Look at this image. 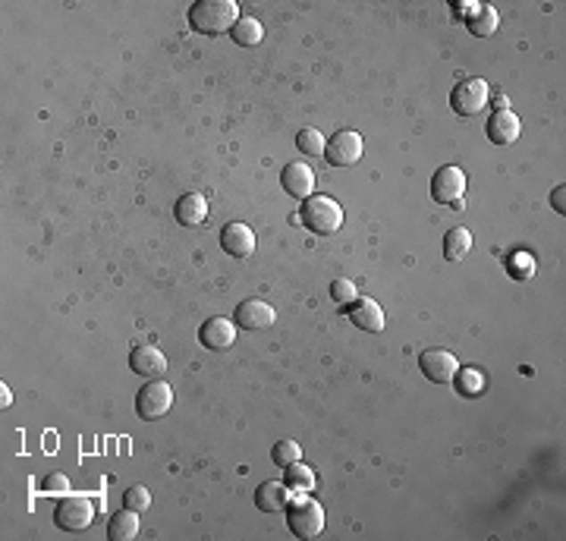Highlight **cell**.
I'll use <instances>...</instances> for the list:
<instances>
[{"mask_svg":"<svg viewBox=\"0 0 566 541\" xmlns=\"http://www.w3.org/2000/svg\"><path fill=\"white\" fill-rule=\"evenodd\" d=\"M236 20H240V7L234 0H195L189 7V26L199 35H226L234 32Z\"/></svg>","mask_w":566,"mask_h":541,"instance_id":"6da1fadb","label":"cell"},{"mask_svg":"<svg viewBox=\"0 0 566 541\" xmlns=\"http://www.w3.org/2000/svg\"><path fill=\"white\" fill-rule=\"evenodd\" d=\"M287 526L296 538H318L324 529V507L308 491H296V497L287 504Z\"/></svg>","mask_w":566,"mask_h":541,"instance_id":"7a4b0ae2","label":"cell"},{"mask_svg":"<svg viewBox=\"0 0 566 541\" xmlns=\"http://www.w3.org/2000/svg\"><path fill=\"white\" fill-rule=\"evenodd\" d=\"M299 224H306L318 236H331L343 227V208H340V201L333 195H308L302 201Z\"/></svg>","mask_w":566,"mask_h":541,"instance_id":"3957f363","label":"cell"},{"mask_svg":"<svg viewBox=\"0 0 566 541\" xmlns=\"http://www.w3.org/2000/svg\"><path fill=\"white\" fill-rule=\"evenodd\" d=\"M174 406V388L164 381V378H152L145 388L135 394V413L142 422H158L164 419Z\"/></svg>","mask_w":566,"mask_h":541,"instance_id":"277c9868","label":"cell"},{"mask_svg":"<svg viewBox=\"0 0 566 541\" xmlns=\"http://www.w3.org/2000/svg\"><path fill=\"white\" fill-rule=\"evenodd\" d=\"M488 101H491V88H488L485 79H463L460 86L450 92L453 114H460V117H479V114H485Z\"/></svg>","mask_w":566,"mask_h":541,"instance_id":"5b68a950","label":"cell"},{"mask_svg":"<svg viewBox=\"0 0 566 541\" xmlns=\"http://www.w3.org/2000/svg\"><path fill=\"white\" fill-rule=\"evenodd\" d=\"M362 148H365V142H362V135L356 129H340V133H333L327 139L324 160L331 168H353V164H359Z\"/></svg>","mask_w":566,"mask_h":541,"instance_id":"8992f818","label":"cell"},{"mask_svg":"<svg viewBox=\"0 0 566 541\" xmlns=\"http://www.w3.org/2000/svg\"><path fill=\"white\" fill-rule=\"evenodd\" d=\"M463 195H466V170L456 164H447L431 176V199L440 205L463 208Z\"/></svg>","mask_w":566,"mask_h":541,"instance_id":"52a82bcc","label":"cell"},{"mask_svg":"<svg viewBox=\"0 0 566 541\" xmlns=\"http://www.w3.org/2000/svg\"><path fill=\"white\" fill-rule=\"evenodd\" d=\"M92 520H94V507L92 501L82 495H63L57 510H53V522L61 529H67V532H82V529L92 526Z\"/></svg>","mask_w":566,"mask_h":541,"instance_id":"ba28073f","label":"cell"},{"mask_svg":"<svg viewBox=\"0 0 566 541\" xmlns=\"http://www.w3.org/2000/svg\"><path fill=\"white\" fill-rule=\"evenodd\" d=\"M419 372L425 374L431 384H453V378L460 372V359L453 353H447V349L431 347L419 356Z\"/></svg>","mask_w":566,"mask_h":541,"instance_id":"9c48e42d","label":"cell"},{"mask_svg":"<svg viewBox=\"0 0 566 541\" xmlns=\"http://www.w3.org/2000/svg\"><path fill=\"white\" fill-rule=\"evenodd\" d=\"M199 340L211 353H226L236 343V321L224 318V315H214V318H208L199 328Z\"/></svg>","mask_w":566,"mask_h":541,"instance_id":"30bf717a","label":"cell"},{"mask_svg":"<svg viewBox=\"0 0 566 541\" xmlns=\"http://www.w3.org/2000/svg\"><path fill=\"white\" fill-rule=\"evenodd\" d=\"M234 321H236V328L265 331V328H271L274 321H277V312H274V306H271V302H265V299H246V302H240V306H236Z\"/></svg>","mask_w":566,"mask_h":541,"instance_id":"8fae6325","label":"cell"},{"mask_svg":"<svg viewBox=\"0 0 566 541\" xmlns=\"http://www.w3.org/2000/svg\"><path fill=\"white\" fill-rule=\"evenodd\" d=\"M349 321H353L359 331H368V334H381L384 331V308L378 306L374 299H368V296H356L353 302H349L347 308Z\"/></svg>","mask_w":566,"mask_h":541,"instance_id":"7c38bea8","label":"cell"},{"mask_svg":"<svg viewBox=\"0 0 566 541\" xmlns=\"http://www.w3.org/2000/svg\"><path fill=\"white\" fill-rule=\"evenodd\" d=\"M280 183H283L287 195H293V199H299V201H306L308 195H315V170L308 168L306 160L287 164L283 174H280Z\"/></svg>","mask_w":566,"mask_h":541,"instance_id":"4fadbf2b","label":"cell"},{"mask_svg":"<svg viewBox=\"0 0 566 541\" xmlns=\"http://www.w3.org/2000/svg\"><path fill=\"white\" fill-rule=\"evenodd\" d=\"M485 133H488V139H491V145H513V142L522 135V123H520V117L506 107V111H494Z\"/></svg>","mask_w":566,"mask_h":541,"instance_id":"5bb4252c","label":"cell"},{"mask_svg":"<svg viewBox=\"0 0 566 541\" xmlns=\"http://www.w3.org/2000/svg\"><path fill=\"white\" fill-rule=\"evenodd\" d=\"M220 249L226 255H234V258H249L255 252V234L252 227L240 221H230L224 230H220Z\"/></svg>","mask_w":566,"mask_h":541,"instance_id":"9a60e30c","label":"cell"},{"mask_svg":"<svg viewBox=\"0 0 566 541\" xmlns=\"http://www.w3.org/2000/svg\"><path fill=\"white\" fill-rule=\"evenodd\" d=\"M290 504V485L287 481H261L258 488H255V507L261 513H280V510H287Z\"/></svg>","mask_w":566,"mask_h":541,"instance_id":"2e32d148","label":"cell"},{"mask_svg":"<svg viewBox=\"0 0 566 541\" xmlns=\"http://www.w3.org/2000/svg\"><path fill=\"white\" fill-rule=\"evenodd\" d=\"M129 368L142 378H160L167 372V356L158 347H135L129 353Z\"/></svg>","mask_w":566,"mask_h":541,"instance_id":"e0dca14e","label":"cell"},{"mask_svg":"<svg viewBox=\"0 0 566 541\" xmlns=\"http://www.w3.org/2000/svg\"><path fill=\"white\" fill-rule=\"evenodd\" d=\"M176 221L183 224V227H201V224L208 221V199L201 193H186L176 199Z\"/></svg>","mask_w":566,"mask_h":541,"instance_id":"ac0fdd59","label":"cell"},{"mask_svg":"<svg viewBox=\"0 0 566 541\" xmlns=\"http://www.w3.org/2000/svg\"><path fill=\"white\" fill-rule=\"evenodd\" d=\"M135 532H139V513L129 507L117 510V513L111 516V522H107V535H111V541H133Z\"/></svg>","mask_w":566,"mask_h":541,"instance_id":"d6986e66","label":"cell"},{"mask_svg":"<svg viewBox=\"0 0 566 541\" xmlns=\"http://www.w3.org/2000/svg\"><path fill=\"white\" fill-rule=\"evenodd\" d=\"M466 26H469V32H472L475 38H488V35H494V32H497V26H500L497 10L488 7V4H479V7L466 16Z\"/></svg>","mask_w":566,"mask_h":541,"instance_id":"ffe728a7","label":"cell"},{"mask_svg":"<svg viewBox=\"0 0 566 541\" xmlns=\"http://www.w3.org/2000/svg\"><path fill=\"white\" fill-rule=\"evenodd\" d=\"M472 252V234L466 227H453L444 236V258L447 261H463Z\"/></svg>","mask_w":566,"mask_h":541,"instance_id":"44dd1931","label":"cell"},{"mask_svg":"<svg viewBox=\"0 0 566 541\" xmlns=\"http://www.w3.org/2000/svg\"><path fill=\"white\" fill-rule=\"evenodd\" d=\"M230 35H234V41L240 47H255V45H261V38H265V29H261V22L255 20V16H240Z\"/></svg>","mask_w":566,"mask_h":541,"instance_id":"7402d4cb","label":"cell"},{"mask_svg":"<svg viewBox=\"0 0 566 541\" xmlns=\"http://www.w3.org/2000/svg\"><path fill=\"white\" fill-rule=\"evenodd\" d=\"M324 145H327V139L321 135V129H315V127L302 129V133L296 135V148H299L302 154H308V158H324Z\"/></svg>","mask_w":566,"mask_h":541,"instance_id":"603a6c76","label":"cell"},{"mask_svg":"<svg viewBox=\"0 0 566 541\" xmlns=\"http://www.w3.org/2000/svg\"><path fill=\"white\" fill-rule=\"evenodd\" d=\"M283 481L290 485V491H308V495H312V488H315L312 469L302 466V463H293V466H287V475H283Z\"/></svg>","mask_w":566,"mask_h":541,"instance_id":"cb8c5ba5","label":"cell"},{"mask_svg":"<svg viewBox=\"0 0 566 541\" xmlns=\"http://www.w3.org/2000/svg\"><path fill=\"white\" fill-rule=\"evenodd\" d=\"M271 460H274V466L287 469V466H293V463L302 460V447L296 441H277L271 450Z\"/></svg>","mask_w":566,"mask_h":541,"instance_id":"d4e9b609","label":"cell"},{"mask_svg":"<svg viewBox=\"0 0 566 541\" xmlns=\"http://www.w3.org/2000/svg\"><path fill=\"white\" fill-rule=\"evenodd\" d=\"M453 384H456V390H460L463 397H475L485 388V378H481V372H475V368H460L456 378H453Z\"/></svg>","mask_w":566,"mask_h":541,"instance_id":"484cf974","label":"cell"},{"mask_svg":"<svg viewBox=\"0 0 566 541\" xmlns=\"http://www.w3.org/2000/svg\"><path fill=\"white\" fill-rule=\"evenodd\" d=\"M356 296H359V290H356V283L347 281V277H337V281L331 283V299L337 302V306H349Z\"/></svg>","mask_w":566,"mask_h":541,"instance_id":"4316f807","label":"cell"},{"mask_svg":"<svg viewBox=\"0 0 566 541\" xmlns=\"http://www.w3.org/2000/svg\"><path fill=\"white\" fill-rule=\"evenodd\" d=\"M123 507L135 510V513H142V510L152 507V491L145 488V485H133V488L127 491V497H123Z\"/></svg>","mask_w":566,"mask_h":541,"instance_id":"83f0119b","label":"cell"},{"mask_svg":"<svg viewBox=\"0 0 566 541\" xmlns=\"http://www.w3.org/2000/svg\"><path fill=\"white\" fill-rule=\"evenodd\" d=\"M41 491H45V495H61V497L70 495V479L63 472H51L41 481Z\"/></svg>","mask_w":566,"mask_h":541,"instance_id":"f1b7e54d","label":"cell"},{"mask_svg":"<svg viewBox=\"0 0 566 541\" xmlns=\"http://www.w3.org/2000/svg\"><path fill=\"white\" fill-rule=\"evenodd\" d=\"M563 193H566V186H563V183H560V186H557V189H554V193H551V205L557 208L560 214H563Z\"/></svg>","mask_w":566,"mask_h":541,"instance_id":"f546056e","label":"cell"},{"mask_svg":"<svg viewBox=\"0 0 566 541\" xmlns=\"http://www.w3.org/2000/svg\"><path fill=\"white\" fill-rule=\"evenodd\" d=\"M0 394H4V406H10V400H13V397H10L7 384H4V388H0Z\"/></svg>","mask_w":566,"mask_h":541,"instance_id":"4dcf8cb0","label":"cell"}]
</instances>
